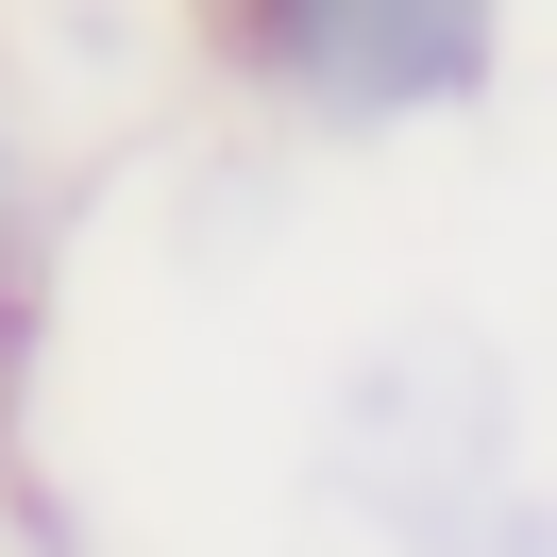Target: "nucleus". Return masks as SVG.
Listing matches in <instances>:
<instances>
[{"mask_svg":"<svg viewBox=\"0 0 557 557\" xmlns=\"http://www.w3.org/2000/svg\"><path fill=\"white\" fill-rule=\"evenodd\" d=\"M237 51L287 119L321 136H388L490 85V0H237Z\"/></svg>","mask_w":557,"mask_h":557,"instance_id":"obj_1","label":"nucleus"},{"mask_svg":"<svg viewBox=\"0 0 557 557\" xmlns=\"http://www.w3.org/2000/svg\"><path fill=\"white\" fill-rule=\"evenodd\" d=\"M17 253H35V170H17V136H0V287H17Z\"/></svg>","mask_w":557,"mask_h":557,"instance_id":"obj_2","label":"nucleus"}]
</instances>
